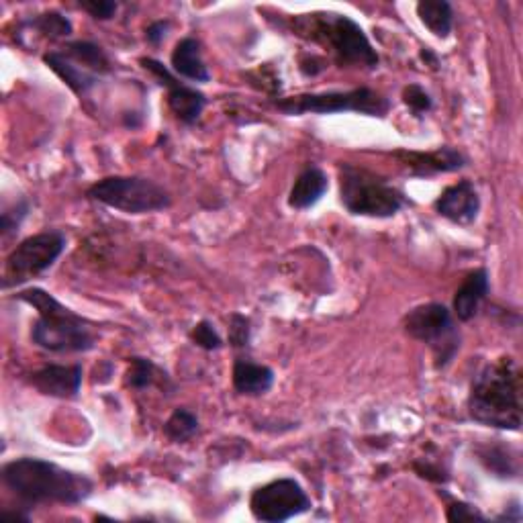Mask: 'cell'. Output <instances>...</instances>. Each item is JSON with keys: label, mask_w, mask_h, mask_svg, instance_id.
I'll return each mask as SVG.
<instances>
[{"label": "cell", "mask_w": 523, "mask_h": 523, "mask_svg": "<svg viewBox=\"0 0 523 523\" xmlns=\"http://www.w3.org/2000/svg\"><path fill=\"white\" fill-rule=\"evenodd\" d=\"M3 483L25 503L76 505L90 497L94 485L80 472L41 458H17L3 466Z\"/></svg>", "instance_id": "cell-1"}, {"label": "cell", "mask_w": 523, "mask_h": 523, "mask_svg": "<svg viewBox=\"0 0 523 523\" xmlns=\"http://www.w3.org/2000/svg\"><path fill=\"white\" fill-rule=\"evenodd\" d=\"M470 417L497 430H521V370L509 356L487 364L474 378L470 399Z\"/></svg>", "instance_id": "cell-2"}, {"label": "cell", "mask_w": 523, "mask_h": 523, "mask_svg": "<svg viewBox=\"0 0 523 523\" xmlns=\"http://www.w3.org/2000/svg\"><path fill=\"white\" fill-rule=\"evenodd\" d=\"M295 33L317 41L321 45H329L340 66H354L376 70L378 54L366 37L364 29L346 15L340 13H311L299 15L295 19Z\"/></svg>", "instance_id": "cell-3"}, {"label": "cell", "mask_w": 523, "mask_h": 523, "mask_svg": "<svg viewBox=\"0 0 523 523\" xmlns=\"http://www.w3.org/2000/svg\"><path fill=\"white\" fill-rule=\"evenodd\" d=\"M19 299L39 313V319L31 329V338L39 348L58 354L88 352L94 348V336L88 323L66 309L50 293L29 289L21 293Z\"/></svg>", "instance_id": "cell-4"}, {"label": "cell", "mask_w": 523, "mask_h": 523, "mask_svg": "<svg viewBox=\"0 0 523 523\" xmlns=\"http://www.w3.org/2000/svg\"><path fill=\"white\" fill-rule=\"evenodd\" d=\"M340 170V199L342 205L360 217L387 219L405 207L401 190L391 186L383 176L350 162H342Z\"/></svg>", "instance_id": "cell-5"}, {"label": "cell", "mask_w": 523, "mask_h": 523, "mask_svg": "<svg viewBox=\"0 0 523 523\" xmlns=\"http://www.w3.org/2000/svg\"><path fill=\"white\" fill-rule=\"evenodd\" d=\"M88 197L105 207L129 213L144 215L168 209L172 197L164 186L150 178L139 176H111L103 178L88 188Z\"/></svg>", "instance_id": "cell-6"}, {"label": "cell", "mask_w": 523, "mask_h": 523, "mask_svg": "<svg viewBox=\"0 0 523 523\" xmlns=\"http://www.w3.org/2000/svg\"><path fill=\"white\" fill-rule=\"evenodd\" d=\"M276 109L284 115H331V113H360L368 117H387L391 103L372 88H356L346 92L299 94V97L276 101Z\"/></svg>", "instance_id": "cell-7"}, {"label": "cell", "mask_w": 523, "mask_h": 523, "mask_svg": "<svg viewBox=\"0 0 523 523\" xmlns=\"http://www.w3.org/2000/svg\"><path fill=\"white\" fill-rule=\"evenodd\" d=\"M403 325L413 340L432 348L438 368L448 366L460 348V334L456 323L448 307L440 303L415 307L407 313Z\"/></svg>", "instance_id": "cell-8"}, {"label": "cell", "mask_w": 523, "mask_h": 523, "mask_svg": "<svg viewBox=\"0 0 523 523\" xmlns=\"http://www.w3.org/2000/svg\"><path fill=\"white\" fill-rule=\"evenodd\" d=\"M43 62L50 66L76 94L88 92L101 76L111 72V62L99 45L76 41L64 47V52L45 54Z\"/></svg>", "instance_id": "cell-9"}, {"label": "cell", "mask_w": 523, "mask_h": 523, "mask_svg": "<svg viewBox=\"0 0 523 523\" xmlns=\"http://www.w3.org/2000/svg\"><path fill=\"white\" fill-rule=\"evenodd\" d=\"M64 248L66 235L62 231H43L27 237L5 262L3 287H19V284L39 276L62 256Z\"/></svg>", "instance_id": "cell-10"}, {"label": "cell", "mask_w": 523, "mask_h": 523, "mask_svg": "<svg viewBox=\"0 0 523 523\" xmlns=\"http://www.w3.org/2000/svg\"><path fill=\"white\" fill-rule=\"evenodd\" d=\"M250 509L258 521L280 523L307 513L311 499L295 479H278L252 493Z\"/></svg>", "instance_id": "cell-11"}, {"label": "cell", "mask_w": 523, "mask_h": 523, "mask_svg": "<svg viewBox=\"0 0 523 523\" xmlns=\"http://www.w3.org/2000/svg\"><path fill=\"white\" fill-rule=\"evenodd\" d=\"M141 66H144L148 72H152L160 80V84L170 90L168 92V105H170V109H172V113L176 115L178 121H182L186 125H193L201 117L205 103H207L203 92L178 82L170 74V70L164 64H160L158 60L141 58Z\"/></svg>", "instance_id": "cell-12"}, {"label": "cell", "mask_w": 523, "mask_h": 523, "mask_svg": "<svg viewBox=\"0 0 523 523\" xmlns=\"http://www.w3.org/2000/svg\"><path fill=\"white\" fill-rule=\"evenodd\" d=\"M436 211L456 225H470L481 211V197L470 180H460L448 186L436 201Z\"/></svg>", "instance_id": "cell-13"}, {"label": "cell", "mask_w": 523, "mask_h": 523, "mask_svg": "<svg viewBox=\"0 0 523 523\" xmlns=\"http://www.w3.org/2000/svg\"><path fill=\"white\" fill-rule=\"evenodd\" d=\"M395 158L411 176L427 178L434 174L456 172L466 166V158L462 152L454 148H440L436 152H397Z\"/></svg>", "instance_id": "cell-14"}, {"label": "cell", "mask_w": 523, "mask_h": 523, "mask_svg": "<svg viewBox=\"0 0 523 523\" xmlns=\"http://www.w3.org/2000/svg\"><path fill=\"white\" fill-rule=\"evenodd\" d=\"M31 385L47 397L72 399L78 395L82 385V366H43L41 370L31 374Z\"/></svg>", "instance_id": "cell-15"}, {"label": "cell", "mask_w": 523, "mask_h": 523, "mask_svg": "<svg viewBox=\"0 0 523 523\" xmlns=\"http://www.w3.org/2000/svg\"><path fill=\"white\" fill-rule=\"evenodd\" d=\"M489 295V272L479 268L470 272L454 295V313L460 321H470L479 313Z\"/></svg>", "instance_id": "cell-16"}, {"label": "cell", "mask_w": 523, "mask_h": 523, "mask_svg": "<svg viewBox=\"0 0 523 523\" xmlns=\"http://www.w3.org/2000/svg\"><path fill=\"white\" fill-rule=\"evenodd\" d=\"M172 70L174 74L193 80V82H209L211 74L201 56V43L193 37H184L176 43L172 52Z\"/></svg>", "instance_id": "cell-17"}, {"label": "cell", "mask_w": 523, "mask_h": 523, "mask_svg": "<svg viewBox=\"0 0 523 523\" xmlns=\"http://www.w3.org/2000/svg\"><path fill=\"white\" fill-rule=\"evenodd\" d=\"M274 385V372L264 364L237 360L233 366V389L240 395L260 397Z\"/></svg>", "instance_id": "cell-18"}, {"label": "cell", "mask_w": 523, "mask_h": 523, "mask_svg": "<svg viewBox=\"0 0 523 523\" xmlns=\"http://www.w3.org/2000/svg\"><path fill=\"white\" fill-rule=\"evenodd\" d=\"M327 186V174L317 166H309L295 180L289 195V205L293 209H309L321 201Z\"/></svg>", "instance_id": "cell-19"}, {"label": "cell", "mask_w": 523, "mask_h": 523, "mask_svg": "<svg viewBox=\"0 0 523 523\" xmlns=\"http://www.w3.org/2000/svg\"><path fill=\"white\" fill-rule=\"evenodd\" d=\"M417 15L421 23L430 29L436 37L446 39L452 33L454 11L446 0H423L417 5Z\"/></svg>", "instance_id": "cell-20"}, {"label": "cell", "mask_w": 523, "mask_h": 523, "mask_svg": "<svg viewBox=\"0 0 523 523\" xmlns=\"http://www.w3.org/2000/svg\"><path fill=\"white\" fill-rule=\"evenodd\" d=\"M199 432V419L193 411L188 409H174V413L170 415V419L164 425V434L172 440V442H188L193 440Z\"/></svg>", "instance_id": "cell-21"}, {"label": "cell", "mask_w": 523, "mask_h": 523, "mask_svg": "<svg viewBox=\"0 0 523 523\" xmlns=\"http://www.w3.org/2000/svg\"><path fill=\"white\" fill-rule=\"evenodd\" d=\"M156 380V366L148 358H131L129 372H127V385L131 389H148Z\"/></svg>", "instance_id": "cell-22"}, {"label": "cell", "mask_w": 523, "mask_h": 523, "mask_svg": "<svg viewBox=\"0 0 523 523\" xmlns=\"http://www.w3.org/2000/svg\"><path fill=\"white\" fill-rule=\"evenodd\" d=\"M481 460L485 462V466L499 474V477H517L519 472V464H517V458H509L507 452L503 448H487L481 452Z\"/></svg>", "instance_id": "cell-23"}, {"label": "cell", "mask_w": 523, "mask_h": 523, "mask_svg": "<svg viewBox=\"0 0 523 523\" xmlns=\"http://www.w3.org/2000/svg\"><path fill=\"white\" fill-rule=\"evenodd\" d=\"M33 27H35L39 33H43L45 37H50V39L68 37V35L72 33V23H70L64 15H60V13H56V11L39 15V17L33 21Z\"/></svg>", "instance_id": "cell-24"}, {"label": "cell", "mask_w": 523, "mask_h": 523, "mask_svg": "<svg viewBox=\"0 0 523 523\" xmlns=\"http://www.w3.org/2000/svg\"><path fill=\"white\" fill-rule=\"evenodd\" d=\"M403 103L413 111V115L421 117L425 113H430L434 103H432V97L427 94L419 84H409L405 90H403Z\"/></svg>", "instance_id": "cell-25"}, {"label": "cell", "mask_w": 523, "mask_h": 523, "mask_svg": "<svg viewBox=\"0 0 523 523\" xmlns=\"http://www.w3.org/2000/svg\"><path fill=\"white\" fill-rule=\"evenodd\" d=\"M190 338H193V342L203 348V350H219L223 346V340L221 336L217 334V329L211 321H201L193 327V331H190Z\"/></svg>", "instance_id": "cell-26"}, {"label": "cell", "mask_w": 523, "mask_h": 523, "mask_svg": "<svg viewBox=\"0 0 523 523\" xmlns=\"http://www.w3.org/2000/svg\"><path fill=\"white\" fill-rule=\"evenodd\" d=\"M229 342L235 348H244L250 342V319L244 315H231V325H229Z\"/></svg>", "instance_id": "cell-27"}, {"label": "cell", "mask_w": 523, "mask_h": 523, "mask_svg": "<svg viewBox=\"0 0 523 523\" xmlns=\"http://www.w3.org/2000/svg\"><path fill=\"white\" fill-rule=\"evenodd\" d=\"M80 7L101 21H109L117 13V3H111V0H82Z\"/></svg>", "instance_id": "cell-28"}, {"label": "cell", "mask_w": 523, "mask_h": 523, "mask_svg": "<svg viewBox=\"0 0 523 523\" xmlns=\"http://www.w3.org/2000/svg\"><path fill=\"white\" fill-rule=\"evenodd\" d=\"M448 521H485V515L468 503H452L448 507Z\"/></svg>", "instance_id": "cell-29"}, {"label": "cell", "mask_w": 523, "mask_h": 523, "mask_svg": "<svg viewBox=\"0 0 523 523\" xmlns=\"http://www.w3.org/2000/svg\"><path fill=\"white\" fill-rule=\"evenodd\" d=\"M27 211H29V205L27 203H17L13 209H7L5 213H3V235L7 237L9 233H13L19 225H21V221L25 219V215H27Z\"/></svg>", "instance_id": "cell-30"}, {"label": "cell", "mask_w": 523, "mask_h": 523, "mask_svg": "<svg viewBox=\"0 0 523 523\" xmlns=\"http://www.w3.org/2000/svg\"><path fill=\"white\" fill-rule=\"evenodd\" d=\"M166 31H168V23H164V21H158V23H154V25H150V27H148V33H146V37H148V41H150L152 45H158V43L164 39Z\"/></svg>", "instance_id": "cell-31"}, {"label": "cell", "mask_w": 523, "mask_h": 523, "mask_svg": "<svg viewBox=\"0 0 523 523\" xmlns=\"http://www.w3.org/2000/svg\"><path fill=\"white\" fill-rule=\"evenodd\" d=\"M421 58H423L427 64H430L432 68H438V66H440V60H438L430 50H423V52H421Z\"/></svg>", "instance_id": "cell-32"}]
</instances>
